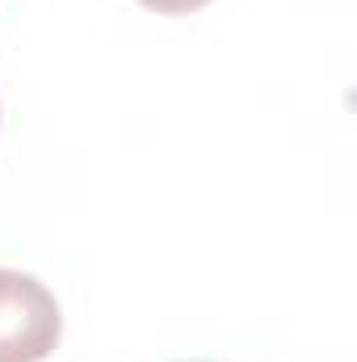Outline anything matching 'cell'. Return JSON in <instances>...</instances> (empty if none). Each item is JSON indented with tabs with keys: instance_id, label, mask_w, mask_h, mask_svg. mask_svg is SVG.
I'll use <instances>...</instances> for the list:
<instances>
[{
	"instance_id": "2",
	"label": "cell",
	"mask_w": 357,
	"mask_h": 362,
	"mask_svg": "<svg viewBox=\"0 0 357 362\" xmlns=\"http://www.w3.org/2000/svg\"><path fill=\"white\" fill-rule=\"evenodd\" d=\"M139 4H147V8H156V13H169V17H177V13H193V8H202V4H210V0H139Z\"/></svg>"
},
{
	"instance_id": "1",
	"label": "cell",
	"mask_w": 357,
	"mask_h": 362,
	"mask_svg": "<svg viewBox=\"0 0 357 362\" xmlns=\"http://www.w3.org/2000/svg\"><path fill=\"white\" fill-rule=\"evenodd\" d=\"M63 333L55 295L21 270H0V362H42Z\"/></svg>"
}]
</instances>
